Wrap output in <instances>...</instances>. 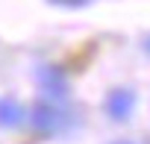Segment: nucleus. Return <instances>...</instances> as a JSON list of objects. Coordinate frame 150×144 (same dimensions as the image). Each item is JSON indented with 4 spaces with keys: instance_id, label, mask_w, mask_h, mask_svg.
Instances as JSON below:
<instances>
[{
    "instance_id": "obj_4",
    "label": "nucleus",
    "mask_w": 150,
    "mask_h": 144,
    "mask_svg": "<svg viewBox=\"0 0 150 144\" xmlns=\"http://www.w3.org/2000/svg\"><path fill=\"white\" fill-rule=\"evenodd\" d=\"M24 121H27V112H24V106L18 100H12V97L0 100V126H3V129H15Z\"/></svg>"
},
{
    "instance_id": "obj_5",
    "label": "nucleus",
    "mask_w": 150,
    "mask_h": 144,
    "mask_svg": "<svg viewBox=\"0 0 150 144\" xmlns=\"http://www.w3.org/2000/svg\"><path fill=\"white\" fill-rule=\"evenodd\" d=\"M50 3H56V6H68V9H77V6H86L88 0H50Z\"/></svg>"
},
{
    "instance_id": "obj_7",
    "label": "nucleus",
    "mask_w": 150,
    "mask_h": 144,
    "mask_svg": "<svg viewBox=\"0 0 150 144\" xmlns=\"http://www.w3.org/2000/svg\"><path fill=\"white\" fill-rule=\"evenodd\" d=\"M118 144H129V141H118Z\"/></svg>"
},
{
    "instance_id": "obj_2",
    "label": "nucleus",
    "mask_w": 150,
    "mask_h": 144,
    "mask_svg": "<svg viewBox=\"0 0 150 144\" xmlns=\"http://www.w3.org/2000/svg\"><path fill=\"white\" fill-rule=\"evenodd\" d=\"M38 83H41V88H44L47 97H56L59 100V97L68 94V77H65V71L56 68V65L38 68Z\"/></svg>"
},
{
    "instance_id": "obj_6",
    "label": "nucleus",
    "mask_w": 150,
    "mask_h": 144,
    "mask_svg": "<svg viewBox=\"0 0 150 144\" xmlns=\"http://www.w3.org/2000/svg\"><path fill=\"white\" fill-rule=\"evenodd\" d=\"M144 50H147V53H150V35H147V38H144Z\"/></svg>"
},
{
    "instance_id": "obj_1",
    "label": "nucleus",
    "mask_w": 150,
    "mask_h": 144,
    "mask_svg": "<svg viewBox=\"0 0 150 144\" xmlns=\"http://www.w3.org/2000/svg\"><path fill=\"white\" fill-rule=\"evenodd\" d=\"M30 121H33L35 132H44V135H53V132H59V129L68 126V115L59 106H53V103H38L33 109Z\"/></svg>"
},
{
    "instance_id": "obj_3",
    "label": "nucleus",
    "mask_w": 150,
    "mask_h": 144,
    "mask_svg": "<svg viewBox=\"0 0 150 144\" xmlns=\"http://www.w3.org/2000/svg\"><path fill=\"white\" fill-rule=\"evenodd\" d=\"M135 106V94L129 88H115L109 97H106V115L115 118V121H127L129 112Z\"/></svg>"
}]
</instances>
